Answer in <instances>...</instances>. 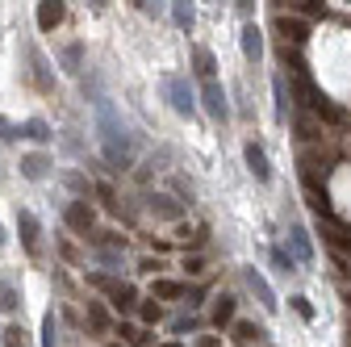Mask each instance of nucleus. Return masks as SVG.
I'll list each match as a JSON object with an SVG mask.
<instances>
[{"mask_svg": "<svg viewBox=\"0 0 351 347\" xmlns=\"http://www.w3.org/2000/svg\"><path fill=\"white\" fill-rule=\"evenodd\" d=\"M88 322H93L97 331H109V314H105V306H97V301H93V306H88Z\"/></svg>", "mask_w": 351, "mask_h": 347, "instance_id": "obj_26", "label": "nucleus"}, {"mask_svg": "<svg viewBox=\"0 0 351 347\" xmlns=\"http://www.w3.org/2000/svg\"><path fill=\"white\" fill-rule=\"evenodd\" d=\"M276 34L285 38V42H293V47H301V42L305 38H310V21H305V17H276Z\"/></svg>", "mask_w": 351, "mask_h": 347, "instance_id": "obj_8", "label": "nucleus"}, {"mask_svg": "<svg viewBox=\"0 0 351 347\" xmlns=\"http://www.w3.org/2000/svg\"><path fill=\"white\" fill-rule=\"evenodd\" d=\"M88 285L105 289V293H109V301H113V310H121V314L138 306V293H134V285H121V280H113V276H105V272H93V276H88Z\"/></svg>", "mask_w": 351, "mask_h": 347, "instance_id": "obj_2", "label": "nucleus"}, {"mask_svg": "<svg viewBox=\"0 0 351 347\" xmlns=\"http://www.w3.org/2000/svg\"><path fill=\"white\" fill-rule=\"evenodd\" d=\"M171 17L180 29H193V0H171Z\"/></svg>", "mask_w": 351, "mask_h": 347, "instance_id": "obj_22", "label": "nucleus"}, {"mask_svg": "<svg viewBox=\"0 0 351 347\" xmlns=\"http://www.w3.org/2000/svg\"><path fill=\"white\" fill-rule=\"evenodd\" d=\"M25 59H29V75H34V88L38 93H51L55 88V75H51V63H47V55H42L34 42H25Z\"/></svg>", "mask_w": 351, "mask_h": 347, "instance_id": "obj_4", "label": "nucleus"}, {"mask_svg": "<svg viewBox=\"0 0 351 347\" xmlns=\"http://www.w3.org/2000/svg\"><path fill=\"white\" fill-rule=\"evenodd\" d=\"M289 251H293V264H301V268H310V264H314L310 235H305L301 226H293V230H289Z\"/></svg>", "mask_w": 351, "mask_h": 347, "instance_id": "obj_9", "label": "nucleus"}, {"mask_svg": "<svg viewBox=\"0 0 351 347\" xmlns=\"http://www.w3.org/2000/svg\"><path fill=\"white\" fill-rule=\"evenodd\" d=\"M21 134H25V139H34V143H51V139H55V134H51V125L42 121V117H29V121L21 125Z\"/></svg>", "mask_w": 351, "mask_h": 347, "instance_id": "obj_18", "label": "nucleus"}, {"mask_svg": "<svg viewBox=\"0 0 351 347\" xmlns=\"http://www.w3.org/2000/svg\"><path fill=\"white\" fill-rule=\"evenodd\" d=\"M247 167H251V176L259 180V184H268L272 180V163H268V155H263V147L259 143H247Z\"/></svg>", "mask_w": 351, "mask_h": 347, "instance_id": "obj_10", "label": "nucleus"}, {"mask_svg": "<svg viewBox=\"0 0 351 347\" xmlns=\"http://www.w3.org/2000/svg\"><path fill=\"white\" fill-rule=\"evenodd\" d=\"M347 306H351V293H347Z\"/></svg>", "mask_w": 351, "mask_h": 347, "instance_id": "obj_38", "label": "nucleus"}, {"mask_svg": "<svg viewBox=\"0 0 351 347\" xmlns=\"http://www.w3.org/2000/svg\"><path fill=\"white\" fill-rule=\"evenodd\" d=\"M42 347H55V314L42 318Z\"/></svg>", "mask_w": 351, "mask_h": 347, "instance_id": "obj_29", "label": "nucleus"}, {"mask_svg": "<svg viewBox=\"0 0 351 347\" xmlns=\"http://www.w3.org/2000/svg\"><path fill=\"white\" fill-rule=\"evenodd\" d=\"M0 243H5V230H0Z\"/></svg>", "mask_w": 351, "mask_h": 347, "instance_id": "obj_37", "label": "nucleus"}, {"mask_svg": "<svg viewBox=\"0 0 351 347\" xmlns=\"http://www.w3.org/2000/svg\"><path fill=\"white\" fill-rule=\"evenodd\" d=\"M193 71H197L201 80H213L217 59H213V51H209V47H197V51H193Z\"/></svg>", "mask_w": 351, "mask_h": 347, "instance_id": "obj_15", "label": "nucleus"}, {"mask_svg": "<svg viewBox=\"0 0 351 347\" xmlns=\"http://www.w3.org/2000/svg\"><path fill=\"white\" fill-rule=\"evenodd\" d=\"M0 339H5V347H29V343H25V331H21V326H9L5 335H0Z\"/></svg>", "mask_w": 351, "mask_h": 347, "instance_id": "obj_28", "label": "nucleus"}, {"mask_svg": "<svg viewBox=\"0 0 351 347\" xmlns=\"http://www.w3.org/2000/svg\"><path fill=\"white\" fill-rule=\"evenodd\" d=\"M272 264H276V268H280V272H297V268H293V255H285V251H280V247H276V251H272Z\"/></svg>", "mask_w": 351, "mask_h": 347, "instance_id": "obj_32", "label": "nucleus"}, {"mask_svg": "<svg viewBox=\"0 0 351 347\" xmlns=\"http://www.w3.org/2000/svg\"><path fill=\"white\" fill-rule=\"evenodd\" d=\"M63 218H67V226L75 235H88V230H93V205H88V201H71Z\"/></svg>", "mask_w": 351, "mask_h": 347, "instance_id": "obj_11", "label": "nucleus"}, {"mask_svg": "<svg viewBox=\"0 0 351 347\" xmlns=\"http://www.w3.org/2000/svg\"><path fill=\"white\" fill-rule=\"evenodd\" d=\"M80 63H84V47L75 42V47H67V51H63V67H67L71 75H80Z\"/></svg>", "mask_w": 351, "mask_h": 347, "instance_id": "obj_25", "label": "nucleus"}, {"mask_svg": "<svg viewBox=\"0 0 351 347\" xmlns=\"http://www.w3.org/2000/svg\"><path fill=\"white\" fill-rule=\"evenodd\" d=\"M326 230H330V243L335 247H343V251H351V226H343V222H335V213L326 218Z\"/></svg>", "mask_w": 351, "mask_h": 347, "instance_id": "obj_20", "label": "nucleus"}, {"mask_svg": "<svg viewBox=\"0 0 351 347\" xmlns=\"http://www.w3.org/2000/svg\"><path fill=\"white\" fill-rule=\"evenodd\" d=\"M47 167H51L47 155H25V159H21V171H25L29 180H42V176H47Z\"/></svg>", "mask_w": 351, "mask_h": 347, "instance_id": "obj_19", "label": "nucleus"}, {"mask_svg": "<svg viewBox=\"0 0 351 347\" xmlns=\"http://www.w3.org/2000/svg\"><path fill=\"white\" fill-rule=\"evenodd\" d=\"M201 101H205V113H209L213 121H226V117H230L226 93H222V84H217V80H205V93H201Z\"/></svg>", "mask_w": 351, "mask_h": 347, "instance_id": "obj_5", "label": "nucleus"}, {"mask_svg": "<svg viewBox=\"0 0 351 347\" xmlns=\"http://www.w3.org/2000/svg\"><path fill=\"white\" fill-rule=\"evenodd\" d=\"M97 134H101V151H105V163L109 167H130V159H134V139L125 134L121 117L113 113V105L105 97H97Z\"/></svg>", "mask_w": 351, "mask_h": 347, "instance_id": "obj_1", "label": "nucleus"}, {"mask_svg": "<svg viewBox=\"0 0 351 347\" xmlns=\"http://www.w3.org/2000/svg\"><path fill=\"white\" fill-rule=\"evenodd\" d=\"M243 280H247V289L255 293V301H259V306L268 310V314H272V310L280 306V301H276V293H272V285L259 276V268H243Z\"/></svg>", "mask_w": 351, "mask_h": 347, "instance_id": "obj_6", "label": "nucleus"}, {"mask_svg": "<svg viewBox=\"0 0 351 347\" xmlns=\"http://www.w3.org/2000/svg\"><path fill=\"white\" fill-rule=\"evenodd\" d=\"M159 88H163L167 105L180 113V117H193L197 101H193V93H189V80H184V75H163V80H159Z\"/></svg>", "mask_w": 351, "mask_h": 347, "instance_id": "obj_3", "label": "nucleus"}, {"mask_svg": "<svg viewBox=\"0 0 351 347\" xmlns=\"http://www.w3.org/2000/svg\"><path fill=\"white\" fill-rule=\"evenodd\" d=\"M293 310H297V314H301L305 322L314 318V306H310V297H293Z\"/></svg>", "mask_w": 351, "mask_h": 347, "instance_id": "obj_33", "label": "nucleus"}, {"mask_svg": "<svg viewBox=\"0 0 351 347\" xmlns=\"http://www.w3.org/2000/svg\"><path fill=\"white\" fill-rule=\"evenodd\" d=\"M17 235H21V243H25V251L29 255H38L42 251V226H38V218H34V213L29 209H17Z\"/></svg>", "mask_w": 351, "mask_h": 347, "instance_id": "obj_7", "label": "nucleus"}, {"mask_svg": "<svg viewBox=\"0 0 351 347\" xmlns=\"http://www.w3.org/2000/svg\"><path fill=\"white\" fill-rule=\"evenodd\" d=\"M159 318H163V310H159V301H155V297H151V301H143V322H147V326H155Z\"/></svg>", "mask_w": 351, "mask_h": 347, "instance_id": "obj_27", "label": "nucleus"}, {"mask_svg": "<svg viewBox=\"0 0 351 347\" xmlns=\"http://www.w3.org/2000/svg\"><path fill=\"white\" fill-rule=\"evenodd\" d=\"M134 9L147 13V17H159L163 13V0H134Z\"/></svg>", "mask_w": 351, "mask_h": 347, "instance_id": "obj_30", "label": "nucleus"}, {"mask_svg": "<svg viewBox=\"0 0 351 347\" xmlns=\"http://www.w3.org/2000/svg\"><path fill=\"white\" fill-rule=\"evenodd\" d=\"M234 331H239V339H263V326H255V322H234Z\"/></svg>", "mask_w": 351, "mask_h": 347, "instance_id": "obj_31", "label": "nucleus"}, {"mask_svg": "<svg viewBox=\"0 0 351 347\" xmlns=\"http://www.w3.org/2000/svg\"><path fill=\"white\" fill-rule=\"evenodd\" d=\"M234 5H239L243 13H251V9H255V0H234Z\"/></svg>", "mask_w": 351, "mask_h": 347, "instance_id": "obj_34", "label": "nucleus"}, {"mask_svg": "<svg viewBox=\"0 0 351 347\" xmlns=\"http://www.w3.org/2000/svg\"><path fill=\"white\" fill-rule=\"evenodd\" d=\"M243 55H247V63L263 59V34H259V25H243Z\"/></svg>", "mask_w": 351, "mask_h": 347, "instance_id": "obj_14", "label": "nucleus"}, {"mask_svg": "<svg viewBox=\"0 0 351 347\" xmlns=\"http://www.w3.org/2000/svg\"><path fill=\"white\" fill-rule=\"evenodd\" d=\"M272 93H276V121H289V88H285V75L272 80Z\"/></svg>", "mask_w": 351, "mask_h": 347, "instance_id": "obj_21", "label": "nucleus"}, {"mask_svg": "<svg viewBox=\"0 0 351 347\" xmlns=\"http://www.w3.org/2000/svg\"><path fill=\"white\" fill-rule=\"evenodd\" d=\"M189 289L180 285V280H155L151 285V297H159V301H176V297H184Z\"/></svg>", "mask_w": 351, "mask_h": 347, "instance_id": "obj_17", "label": "nucleus"}, {"mask_svg": "<svg viewBox=\"0 0 351 347\" xmlns=\"http://www.w3.org/2000/svg\"><path fill=\"white\" fill-rule=\"evenodd\" d=\"M21 306V301H17V289L9 285V280H0V310H5V314H13Z\"/></svg>", "mask_w": 351, "mask_h": 347, "instance_id": "obj_24", "label": "nucleus"}, {"mask_svg": "<svg viewBox=\"0 0 351 347\" xmlns=\"http://www.w3.org/2000/svg\"><path fill=\"white\" fill-rule=\"evenodd\" d=\"M163 347H180V343H163Z\"/></svg>", "mask_w": 351, "mask_h": 347, "instance_id": "obj_36", "label": "nucleus"}, {"mask_svg": "<svg viewBox=\"0 0 351 347\" xmlns=\"http://www.w3.org/2000/svg\"><path fill=\"white\" fill-rule=\"evenodd\" d=\"M63 13H67V9H63V0H38V29H47V34H51V29L63 21Z\"/></svg>", "mask_w": 351, "mask_h": 347, "instance_id": "obj_12", "label": "nucleus"}, {"mask_svg": "<svg viewBox=\"0 0 351 347\" xmlns=\"http://www.w3.org/2000/svg\"><path fill=\"white\" fill-rule=\"evenodd\" d=\"M88 5H93V9H105V5H109V0H88Z\"/></svg>", "mask_w": 351, "mask_h": 347, "instance_id": "obj_35", "label": "nucleus"}, {"mask_svg": "<svg viewBox=\"0 0 351 347\" xmlns=\"http://www.w3.org/2000/svg\"><path fill=\"white\" fill-rule=\"evenodd\" d=\"M230 322H234V297L222 293V297H217V306H213V326H230Z\"/></svg>", "mask_w": 351, "mask_h": 347, "instance_id": "obj_16", "label": "nucleus"}, {"mask_svg": "<svg viewBox=\"0 0 351 347\" xmlns=\"http://www.w3.org/2000/svg\"><path fill=\"white\" fill-rule=\"evenodd\" d=\"M310 109H314V113H318L322 121H330V125H343V121H347V113H343V109H339V105H335V101H330L326 93H318V97L310 101Z\"/></svg>", "mask_w": 351, "mask_h": 347, "instance_id": "obj_13", "label": "nucleus"}, {"mask_svg": "<svg viewBox=\"0 0 351 347\" xmlns=\"http://www.w3.org/2000/svg\"><path fill=\"white\" fill-rule=\"evenodd\" d=\"M151 209L159 213V218H180V205H176L171 197H151Z\"/></svg>", "mask_w": 351, "mask_h": 347, "instance_id": "obj_23", "label": "nucleus"}]
</instances>
